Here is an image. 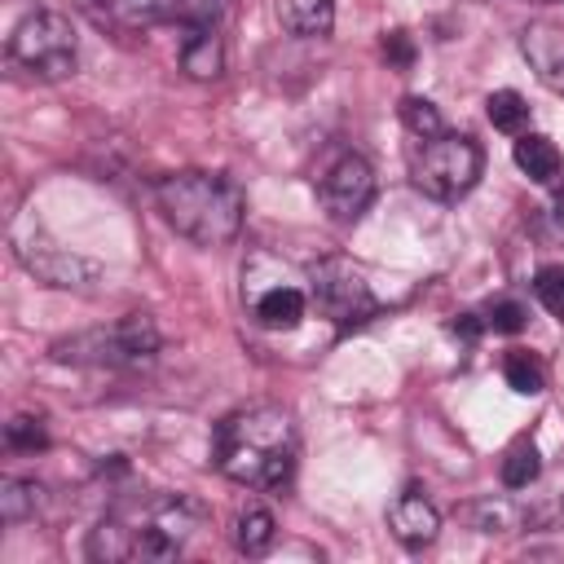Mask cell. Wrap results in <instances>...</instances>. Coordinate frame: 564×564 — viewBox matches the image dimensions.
I'll list each match as a JSON object with an SVG mask.
<instances>
[{"label": "cell", "instance_id": "19", "mask_svg": "<svg viewBox=\"0 0 564 564\" xmlns=\"http://www.w3.org/2000/svg\"><path fill=\"white\" fill-rule=\"evenodd\" d=\"M485 115H489V123L498 128V132H524V123H529V101L516 93V88H498V93H489L485 97Z\"/></svg>", "mask_w": 564, "mask_h": 564}, {"label": "cell", "instance_id": "22", "mask_svg": "<svg viewBox=\"0 0 564 564\" xmlns=\"http://www.w3.org/2000/svg\"><path fill=\"white\" fill-rule=\"evenodd\" d=\"M4 445H9V449H22V454L44 449V445H48L44 419H40V414H13V419L4 423Z\"/></svg>", "mask_w": 564, "mask_h": 564}, {"label": "cell", "instance_id": "7", "mask_svg": "<svg viewBox=\"0 0 564 564\" xmlns=\"http://www.w3.org/2000/svg\"><path fill=\"white\" fill-rule=\"evenodd\" d=\"M13 256H18L44 286H57V291H79V295H88V291H97V282H101V269H97L88 256H79V251H70V247L53 242V238L40 234V229H18V234H13Z\"/></svg>", "mask_w": 564, "mask_h": 564}, {"label": "cell", "instance_id": "5", "mask_svg": "<svg viewBox=\"0 0 564 564\" xmlns=\"http://www.w3.org/2000/svg\"><path fill=\"white\" fill-rule=\"evenodd\" d=\"M9 57L35 79H66L75 70V26L53 9H35L13 26Z\"/></svg>", "mask_w": 564, "mask_h": 564}, {"label": "cell", "instance_id": "6", "mask_svg": "<svg viewBox=\"0 0 564 564\" xmlns=\"http://www.w3.org/2000/svg\"><path fill=\"white\" fill-rule=\"evenodd\" d=\"M313 282V304L322 317H330L339 330H352L361 322H370L379 313V300L366 282V273L348 260V256H326L308 269Z\"/></svg>", "mask_w": 564, "mask_h": 564}, {"label": "cell", "instance_id": "9", "mask_svg": "<svg viewBox=\"0 0 564 564\" xmlns=\"http://www.w3.org/2000/svg\"><path fill=\"white\" fill-rule=\"evenodd\" d=\"M388 529H392V538H397L401 546L423 551V546L436 542V533H441V516H436V507L427 502V494L410 485V489L397 494V502L388 507Z\"/></svg>", "mask_w": 564, "mask_h": 564}, {"label": "cell", "instance_id": "3", "mask_svg": "<svg viewBox=\"0 0 564 564\" xmlns=\"http://www.w3.org/2000/svg\"><path fill=\"white\" fill-rule=\"evenodd\" d=\"M159 326L150 313H123L110 326L79 330L70 339H57L48 352L62 366H110V370H137L150 366L159 352Z\"/></svg>", "mask_w": 564, "mask_h": 564}, {"label": "cell", "instance_id": "23", "mask_svg": "<svg viewBox=\"0 0 564 564\" xmlns=\"http://www.w3.org/2000/svg\"><path fill=\"white\" fill-rule=\"evenodd\" d=\"M401 123L414 132V137H436V132H445L441 128V110L427 101V97H401Z\"/></svg>", "mask_w": 564, "mask_h": 564}, {"label": "cell", "instance_id": "1", "mask_svg": "<svg viewBox=\"0 0 564 564\" xmlns=\"http://www.w3.org/2000/svg\"><path fill=\"white\" fill-rule=\"evenodd\" d=\"M216 467L234 485L282 489L295 467V423L273 405L225 419L216 432Z\"/></svg>", "mask_w": 564, "mask_h": 564}, {"label": "cell", "instance_id": "18", "mask_svg": "<svg viewBox=\"0 0 564 564\" xmlns=\"http://www.w3.org/2000/svg\"><path fill=\"white\" fill-rule=\"evenodd\" d=\"M502 379H507V388L520 392V397H538V392L546 388L542 361H538L533 352H524V348H511V352L502 357Z\"/></svg>", "mask_w": 564, "mask_h": 564}, {"label": "cell", "instance_id": "21", "mask_svg": "<svg viewBox=\"0 0 564 564\" xmlns=\"http://www.w3.org/2000/svg\"><path fill=\"white\" fill-rule=\"evenodd\" d=\"M538 476H542V454H538V445H533V441H516V445L507 449V458H502V485H507V489H529Z\"/></svg>", "mask_w": 564, "mask_h": 564}, {"label": "cell", "instance_id": "24", "mask_svg": "<svg viewBox=\"0 0 564 564\" xmlns=\"http://www.w3.org/2000/svg\"><path fill=\"white\" fill-rule=\"evenodd\" d=\"M533 295H538V304H542L551 317L564 322V264L538 269V273H533Z\"/></svg>", "mask_w": 564, "mask_h": 564}, {"label": "cell", "instance_id": "29", "mask_svg": "<svg viewBox=\"0 0 564 564\" xmlns=\"http://www.w3.org/2000/svg\"><path fill=\"white\" fill-rule=\"evenodd\" d=\"M449 330H454V335H463V339H476V335H480V330H489V326H485V317H476V313H458V317L449 322Z\"/></svg>", "mask_w": 564, "mask_h": 564}, {"label": "cell", "instance_id": "2", "mask_svg": "<svg viewBox=\"0 0 564 564\" xmlns=\"http://www.w3.org/2000/svg\"><path fill=\"white\" fill-rule=\"evenodd\" d=\"M154 203L194 247H225L242 229V189L220 172H172L154 185Z\"/></svg>", "mask_w": 564, "mask_h": 564}, {"label": "cell", "instance_id": "20", "mask_svg": "<svg viewBox=\"0 0 564 564\" xmlns=\"http://www.w3.org/2000/svg\"><path fill=\"white\" fill-rule=\"evenodd\" d=\"M520 520H524V511L511 507V502H502V498H480V502L467 507V524L476 533H511Z\"/></svg>", "mask_w": 564, "mask_h": 564}, {"label": "cell", "instance_id": "11", "mask_svg": "<svg viewBox=\"0 0 564 564\" xmlns=\"http://www.w3.org/2000/svg\"><path fill=\"white\" fill-rule=\"evenodd\" d=\"M511 154H516V167H520L533 185H546V189L564 185V154L555 150L551 137H542V132H520Z\"/></svg>", "mask_w": 564, "mask_h": 564}, {"label": "cell", "instance_id": "16", "mask_svg": "<svg viewBox=\"0 0 564 564\" xmlns=\"http://www.w3.org/2000/svg\"><path fill=\"white\" fill-rule=\"evenodd\" d=\"M273 538H278V520H273L269 507L251 502V507L238 511V520H234V542H238L242 555H264V551L273 546Z\"/></svg>", "mask_w": 564, "mask_h": 564}, {"label": "cell", "instance_id": "27", "mask_svg": "<svg viewBox=\"0 0 564 564\" xmlns=\"http://www.w3.org/2000/svg\"><path fill=\"white\" fill-rule=\"evenodd\" d=\"M524 524H538V529H564V494H555L551 502L524 511Z\"/></svg>", "mask_w": 564, "mask_h": 564}, {"label": "cell", "instance_id": "15", "mask_svg": "<svg viewBox=\"0 0 564 564\" xmlns=\"http://www.w3.org/2000/svg\"><path fill=\"white\" fill-rule=\"evenodd\" d=\"M304 291L295 286H269L260 300H256V322L264 330H295L304 322Z\"/></svg>", "mask_w": 564, "mask_h": 564}, {"label": "cell", "instance_id": "12", "mask_svg": "<svg viewBox=\"0 0 564 564\" xmlns=\"http://www.w3.org/2000/svg\"><path fill=\"white\" fill-rule=\"evenodd\" d=\"M181 66L194 79H216L225 70V48L216 35V22H194L181 40Z\"/></svg>", "mask_w": 564, "mask_h": 564}, {"label": "cell", "instance_id": "17", "mask_svg": "<svg viewBox=\"0 0 564 564\" xmlns=\"http://www.w3.org/2000/svg\"><path fill=\"white\" fill-rule=\"evenodd\" d=\"M40 502H44V485H35L26 476H4L0 480V520L4 524L31 520L40 511Z\"/></svg>", "mask_w": 564, "mask_h": 564}, {"label": "cell", "instance_id": "10", "mask_svg": "<svg viewBox=\"0 0 564 564\" xmlns=\"http://www.w3.org/2000/svg\"><path fill=\"white\" fill-rule=\"evenodd\" d=\"M520 53L524 62L533 66V75L564 97V26H551V22H533L520 31Z\"/></svg>", "mask_w": 564, "mask_h": 564}, {"label": "cell", "instance_id": "26", "mask_svg": "<svg viewBox=\"0 0 564 564\" xmlns=\"http://www.w3.org/2000/svg\"><path fill=\"white\" fill-rule=\"evenodd\" d=\"M524 322H529V313H524L520 300H498V304H489V313H485V326L498 330V335H516V330H524Z\"/></svg>", "mask_w": 564, "mask_h": 564}, {"label": "cell", "instance_id": "28", "mask_svg": "<svg viewBox=\"0 0 564 564\" xmlns=\"http://www.w3.org/2000/svg\"><path fill=\"white\" fill-rule=\"evenodd\" d=\"M383 57H388V66H410L414 62V44H410V35L405 31H388L383 35Z\"/></svg>", "mask_w": 564, "mask_h": 564}, {"label": "cell", "instance_id": "14", "mask_svg": "<svg viewBox=\"0 0 564 564\" xmlns=\"http://www.w3.org/2000/svg\"><path fill=\"white\" fill-rule=\"evenodd\" d=\"M132 546H137V533H132V524H128L123 511H110V516L97 520V529L88 533V560H101V564L132 560Z\"/></svg>", "mask_w": 564, "mask_h": 564}, {"label": "cell", "instance_id": "13", "mask_svg": "<svg viewBox=\"0 0 564 564\" xmlns=\"http://www.w3.org/2000/svg\"><path fill=\"white\" fill-rule=\"evenodd\" d=\"M278 22L300 40H322L335 26V0H273Z\"/></svg>", "mask_w": 564, "mask_h": 564}, {"label": "cell", "instance_id": "4", "mask_svg": "<svg viewBox=\"0 0 564 564\" xmlns=\"http://www.w3.org/2000/svg\"><path fill=\"white\" fill-rule=\"evenodd\" d=\"M480 167H485V150L471 137L436 132L423 141V150L414 159V185L436 203H454L480 181Z\"/></svg>", "mask_w": 564, "mask_h": 564}, {"label": "cell", "instance_id": "8", "mask_svg": "<svg viewBox=\"0 0 564 564\" xmlns=\"http://www.w3.org/2000/svg\"><path fill=\"white\" fill-rule=\"evenodd\" d=\"M317 203L330 220L339 225H352L370 203H375V167L357 154V150H344L317 181Z\"/></svg>", "mask_w": 564, "mask_h": 564}, {"label": "cell", "instance_id": "25", "mask_svg": "<svg viewBox=\"0 0 564 564\" xmlns=\"http://www.w3.org/2000/svg\"><path fill=\"white\" fill-rule=\"evenodd\" d=\"M115 9L123 22L141 26V22H163V18L181 13V0H115Z\"/></svg>", "mask_w": 564, "mask_h": 564}, {"label": "cell", "instance_id": "30", "mask_svg": "<svg viewBox=\"0 0 564 564\" xmlns=\"http://www.w3.org/2000/svg\"><path fill=\"white\" fill-rule=\"evenodd\" d=\"M551 220H555V229H560V234H564V194H560V198H555V207H551Z\"/></svg>", "mask_w": 564, "mask_h": 564}]
</instances>
